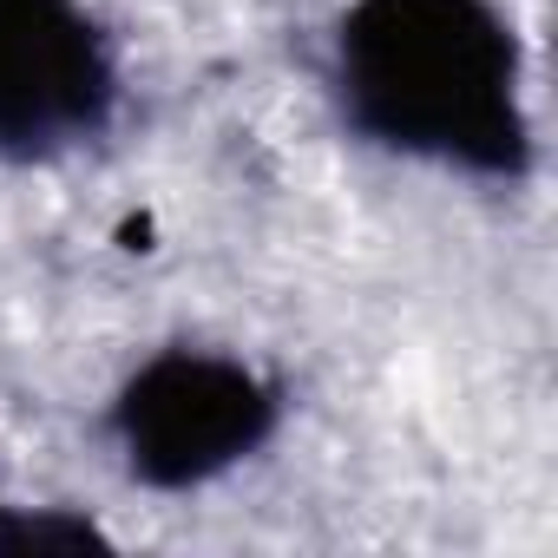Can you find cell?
Here are the masks:
<instances>
[{
	"label": "cell",
	"mask_w": 558,
	"mask_h": 558,
	"mask_svg": "<svg viewBox=\"0 0 558 558\" xmlns=\"http://www.w3.org/2000/svg\"><path fill=\"white\" fill-rule=\"evenodd\" d=\"M349 125L388 151L480 178L532 165L519 40L486 0H355L336 40Z\"/></svg>",
	"instance_id": "obj_1"
},
{
	"label": "cell",
	"mask_w": 558,
	"mask_h": 558,
	"mask_svg": "<svg viewBox=\"0 0 558 558\" xmlns=\"http://www.w3.org/2000/svg\"><path fill=\"white\" fill-rule=\"evenodd\" d=\"M0 551H106V532H93L73 512H34V519H0Z\"/></svg>",
	"instance_id": "obj_4"
},
{
	"label": "cell",
	"mask_w": 558,
	"mask_h": 558,
	"mask_svg": "<svg viewBox=\"0 0 558 558\" xmlns=\"http://www.w3.org/2000/svg\"><path fill=\"white\" fill-rule=\"evenodd\" d=\"M119 66L80 0H0V151L53 158L106 132Z\"/></svg>",
	"instance_id": "obj_3"
},
{
	"label": "cell",
	"mask_w": 558,
	"mask_h": 558,
	"mask_svg": "<svg viewBox=\"0 0 558 558\" xmlns=\"http://www.w3.org/2000/svg\"><path fill=\"white\" fill-rule=\"evenodd\" d=\"M276 408L283 401L256 368L204 349H165L125 381L112 434L145 486L184 493L250 460L276 434Z\"/></svg>",
	"instance_id": "obj_2"
}]
</instances>
